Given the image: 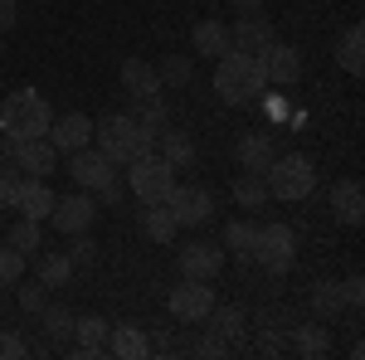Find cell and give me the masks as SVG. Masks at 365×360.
Wrapping results in <instances>:
<instances>
[{"mask_svg":"<svg viewBox=\"0 0 365 360\" xmlns=\"http://www.w3.org/2000/svg\"><path fill=\"white\" fill-rule=\"evenodd\" d=\"M234 10H244V15H253V10H263V0H229Z\"/></svg>","mask_w":365,"mask_h":360,"instance_id":"44","label":"cell"},{"mask_svg":"<svg viewBox=\"0 0 365 360\" xmlns=\"http://www.w3.org/2000/svg\"><path fill=\"white\" fill-rule=\"evenodd\" d=\"M58 166V146L49 137H34V141H15V170H29L34 180H44L49 170Z\"/></svg>","mask_w":365,"mask_h":360,"instance_id":"15","label":"cell"},{"mask_svg":"<svg viewBox=\"0 0 365 360\" xmlns=\"http://www.w3.org/2000/svg\"><path fill=\"white\" fill-rule=\"evenodd\" d=\"M175 229H180V224H175V215L166 210V200H161V205H141V234H146L151 244H170Z\"/></svg>","mask_w":365,"mask_h":360,"instance_id":"24","label":"cell"},{"mask_svg":"<svg viewBox=\"0 0 365 360\" xmlns=\"http://www.w3.org/2000/svg\"><path fill=\"white\" fill-rule=\"evenodd\" d=\"M34 273H39V282H44L49 292H58V287H68V277H73V258H68V253H44Z\"/></svg>","mask_w":365,"mask_h":360,"instance_id":"27","label":"cell"},{"mask_svg":"<svg viewBox=\"0 0 365 360\" xmlns=\"http://www.w3.org/2000/svg\"><path fill=\"white\" fill-rule=\"evenodd\" d=\"M273 156H278L273 132H249V137H239V146H234V161H239V170H253V175H263Z\"/></svg>","mask_w":365,"mask_h":360,"instance_id":"18","label":"cell"},{"mask_svg":"<svg viewBox=\"0 0 365 360\" xmlns=\"http://www.w3.org/2000/svg\"><path fill=\"white\" fill-rule=\"evenodd\" d=\"M166 210L175 215L180 229H195V224H205L210 215H215V195L205 190V185H170Z\"/></svg>","mask_w":365,"mask_h":360,"instance_id":"7","label":"cell"},{"mask_svg":"<svg viewBox=\"0 0 365 360\" xmlns=\"http://www.w3.org/2000/svg\"><path fill=\"white\" fill-rule=\"evenodd\" d=\"M205 322H210V336H220V341H229V346L244 336V312H239V307H220L215 302Z\"/></svg>","mask_w":365,"mask_h":360,"instance_id":"26","label":"cell"},{"mask_svg":"<svg viewBox=\"0 0 365 360\" xmlns=\"http://www.w3.org/2000/svg\"><path fill=\"white\" fill-rule=\"evenodd\" d=\"M0 54H5V44H0Z\"/></svg>","mask_w":365,"mask_h":360,"instance_id":"46","label":"cell"},{"mask_svg":"<svg viewBox=\"0 0 365 360\" xmlns=\"http://www.w3.org/2000/svg\"><path fill=\"white\" fill-rule=\"evenodd\" d=\"M93 146H98L113 166H127V161H137L146 151H156V137H151L146 127H137L132 112H113V117L93 122Z\"/></svg>","mask_w":365,"mask_h":360,"instance_id":"1","label":"cell"},{"mask_svg":"<svg viewBox=\"0 0 365 360\" xmlns=\"http://www.w3.org/2000/svg\"><path fill=\"white\" fill-rule=\"evenodd\" d=\"M190 44H195V54H205V58H225L229 49H234L225 20H200L195 34H190Z\"/></svg>","mask_w":365,"mask_h":360,"instance_id":"23","label":"cell"},{"mask_svg":"<svg viewBox=\"0 0 365 360\" xmlns=\"http://www.w3.org/2000/svg\"><path fill=\"white\" fill-rule=\"evenodd\" d=\"M93 220H98V200L93 195H63V200H54V210H49V224H54L58 234H88L93 229Z\"/></svg>","mask_w":365,"mask_h":360,"instance_id":"10","label":"cell"},{"mask_svg":"<svg viewBox=\"0 0 365 360\" xmlns=\"http://www.w3.org/2000/svg\"><path fill=\"white\" fill-rule=\"evenodd\" d=\"M151 351V336H146V326L141 322H117L113 331H108V356L117 360H137Z\"/></svg>","mask_w":365,"mask_h":360,"instance_id":"20","label":"cell"},{"mask_svg":"<svg viewBox=\"0 0 365 360\" xmlns=\"http://www.w3.org/2000/svg\"><path fill=\"white\" fill-rule=\"evenodd\" d=\"M234 200H239V210H263V205H268V185H263V175L244 170V175L234 180Z\"/></svg>","mask_w":365,"mask_h":360,"instance_id":"30","label":"cell"},{"mask_svg":"<svg viewBox=\"0 0 365 360\" xmlns=\"http://www.w3.org/2000/svg\"><path fill=\"white\" fill-rule=\"evenodd\" d=\"M336 58H341V68H346V73H365V29L361 25H351L346 34H341Z\"/></svg>","mask_w":365,"mask_h":360,"instance_id":"28","label":"cell"},{"mask_svg":"<svg viewBox=\"0 0 365 360\" xmlns=\"http://www.w3.org/2000/svg\"><path fill=\"white\" fill-rule=\"evenodd\" d=\"M225 244L220 239H190V244H180V277H220L225 268Z\"/></svg>","mask_w":365,"mask_h":360,"instance_id":"9","label":"cell"},{"mask_svg":"<svg viewBox=\"0 0 365 360\" xmlns=\"http://www.w3.org/2000/svg\"><path fill=\"white\" fill-rule=\"evenodd\" d=\"M54 200H58V195L49 190L44 180H34V175L10 185V205H15L25 220H39V224H44V220H49V210H54Z\"/></svg>","mask_w":365,"mask_h":360,"instance_id":"12","label":"cell"},{"mask_svg":"<svg viewBox=\"0 0 365 360\" xmlns=\"http://www.w3.org/2000/svg\"><path fill=\"white\" fill-rule=\"evenodd\" d=\"M49 122H54V112H49V103H44L34 88H20V93H10V98L0 103V137H10V141L44 137Z\"/></svg>","mask_w":365,"mask_h":360,"instance_id":"3","label":"cell"},{"mask_svg":"<svg viewBox=\"0 0 365 360\" xmlns=\"http://www.w3.org/2000/svg\"><path fill=\"white\" fill-rule=\"evenodd\" d=\"M44 307H49V287H44V282H29V287H20V312L39 317Z\"/></svg>","mask_w":365,"mask_h":360,"instance_id":"37","label":"cell"},{"mask_svg":"<svg viewBox=\"0 0 365 360\" xmlns=\"http://www.w3.org/2000/svg\"><path fill=\"white\" fill-rule=\"evenodd\" d=\"M341 292H346V307H361L365 302V282H361V277H346Z\"/></svg>","mask_w":365,"mask_h":360,"instance_id":"42","label":"cell"},{"mask_svg":"<svg viewBox=\"0 0 365 360\" xmlns=\"http://www.w3.org/2000/svg\"><path fill=\"white\" fill-rule=\"evenodd\" d=\"M156 73H161V88H185L190 78H195V63L185 54H166L161 63H156Z\"/></svg>","mask_w":365,"mask_h":360,"instance_id":"32","label":"cell"},{"mask_svg":"<svg viewBox=\"0 0 365 360\" xmlns=\"http://www.w3.org/2000/svg\"><path fill=\"white\" fill-rule=\"evenodd\" d=\"M108 322L103 317H73V336H78V346H73V356L78 360H93V356H103L108 351Z\"/></svg>","mask_w":365,"mask_h":360,"instance_id":"21","label":"cell"},{"mask_svg":"<svg viewBox=\"0 0 365 360\" xmlns=\"http://www.w3.org/2000/svg\"><path fill=\"white\" fill-rule=\"evenodd\" d=\"M20 277H25V253L0 244V287H15Z\"/></svg>","mask_w":365,"mask_h":360,"instance_id":"35","label":"cell"},{"mask_svg":"<svg viewBox=\"0 0 365 360\" xmlns=\"http://www.w3.org/2000/svg\"><path fill=\"white\" fill-rule=\"evenodd\" d=\"M132 117H137V127H146L151 137L166 127V103H161V93L156 98H132Z\"/></svg>","mask_w":365,"mask_h":360,"instance_id":"31","label":"cell"},{"mask_svg":"<svg viewBox=\"0 0 365 360\" xmlns=\"http://www.w3.org/2000/svg\"><path fill=\"white\" fill-rule=\"evenodd\" d=\"M68 258H73V268H78V263H93V258H98V244H93L88 234H73V249H68Z\"/></svg>","mask_w":365,"mask_h":360,"instance_id":"38","label":"cell"},{"mask_svg":"<svg viewBox=\"0 0 365 360\" xmlns=\"http://www.w3.org/2000/svg\"><path fill=\"white\" fill-rule=\"evenodd\" d=\"M20 356H29V346L15 331H0V360H20Z\"/></svg>","mask_w":365,"mask_h":360,"instance_id":"39","label":"cell"},{"mask_svg":"<svg viewBox=\"0 0 365 360\" xmlns=\"http://www.w3.org/2000/svg\"><path fill=\"white\" fill-rule=\"evenodd\" d=\"M15 25H20V5L15 0H0V34H10Z\"/></svg>","mask_w":365,"mask_h":360,"instance_id":"41","label":"cell"},{"mask_svg":"<svg viewBox=\"0 0 365 360\" xmlns=\"http://www.w3.org/2000/svg\"><path fill=\"white\" fill-rule=\"evenodd\" d=\"M268 112H273V117L282 122V117H287V103H282V98H268Z\"/></svg>","mask_w":365,"mask_h":360,"instance_id":"45","label":"cell"},{"mask_svg":"<svg viewBox=\"0 0 365 360\" xmlns=\"http://www.w3.org/2000/svg\"><path fill=\"white\" fill-rule=\"evenodd\" d=\"M10 185H15V166L5 161V166H0V210L10 205Z\"/></svg>","mask_w":365,"mask_h":360,"instance_id":"43","label":"cell"},{"mask_svg":"<svg viewBox=\"0 0 365 360\" xmlns=\"http://www.w3.org/2000/svg\"><path fill=\"white\" fill-rule=\"evenodd\" d=\"M263 185H268V200H282V205H297L317 190V166L307 156H273L268 170H263Z\"/></svg>","mask_w":365,"mask_h":360,"instance_id":"4","label":"cell"},{"mask_svg":"<svg viewBox=\"0 0 365 360\" xmlns=\"http://www.w3.org/2000/svg\"><path fill=\"white\" fill-rule=\"evenodd\" d=\"M170 185H175V170L161 161V156H137V161H127V190L137 195L141 205H161L170 195Z\"/></svg>","mask_w":365,"mask_h":360,"instance_id":"5","label":"cell"},{"mask_svg":"<svg viewBox=\"0 0 365 360\" xmlns=\"http://www.w3.org/2000/svg\"><path fill=\"white\" fill-rule=\"evenodd\" d=\"M312 312L322 317V322H331L346 312V292H341V282H317L312 287Z\"/></svg>","mask_w":365,"mask_h":360,"instance_id":"29","label":"cell"},{"mask_svg":"<svg viewBox=\"0 0 365 360\" xmlns=\"http://www.w3.org/2000/svg\"><path fill=\"white\" fill-rule=\"evenodd\" d=\"M68 175H73L83 190H98V185H103L108 175H117V170L98 146H78V151H68Z\"/></svg>","mask_w":365,"mask_h":360,"instance_id":"14","label":"cell"},{"mask_svg":"<svg viewBox=\"0 0 365 360\" xmlns=\"http://www.w3.org/2000/svg\"><path fill=\"white\" fill-rule=\"evenodd\" d=\"M44 137L58 146V156H68V151H78V146H93V117H88V112H63L58 122H49Z\"/></svg>","mask_w":365,"mask_h":360,"instance_id":"13","label":"cell"},{"mask_svg":"<svg viewBox=\"0 0 365 360\" xmlns=\"http://www.w3.org/2000/svg\"><path fill=\"white\" fill-rule=\"evenodd\" d=\"M263 68H258V58L253 54H239V49H229L225 58H215V93L225 98L229 108H244L253 98H263Z\"/></svg>","mask_w":365,"mask_h":360,"instance_id":"2","label":"cell"},{"mask_svg":"<svg viewBox=\"0 0 365 360\" xmlns=\"http://www.w3.org/2000/svg\"><path fill=\"white\" fill-rule=\"evenodd\" d=\"M117 78L127 88V98H156V93H166L161 88V73H156V63H146V58H122V68H117Z\"/></svg>","mask_w":365,"mask_h":360,"instance_id":"17","label":"cell"},{"mask_svg":"<svg viewBox=\"0 0 365 360\" xmlns=\"http://www.w3.org/2000/svg\"><path fill=\"white\" fill-rule=\"evenodd\" d=\"M170 317L175 322H205L210 317V307H215V287L205 282V277H185L180 287H170Z\"/></svg>","mask_w":365,"mask_h":360,"instance_id":"8","label":"cell"},{"mask_svg":"<svg viewBox=\"0 0 365 360\" xmlns=\"http://www.w3.org/2000/svg\"><path fill=\"white\" fill-rule=\"evenodd\" d=\"M273 39H278V34H273V25H268V15H258V10H253V15H244L239 25L229 29V44H234L239 54H263Z\"/></svg>","mask_w":365,"mask_h":360,"instance_id":"16","label":"cell"},{"mask_svg":"<svg viewBox=\"0 0 365 360\" xmlns=\"http://www.w3.org/2000/svg\"><path fill=\"white\" fill-rule=\"evenodd\" d=\"M253 239H258V224L253 220H229L225 234H220L225 253H234V258H253Z\"/></svg>","mask_w":365,"mask_h":360,"instance_id":"25","label":"cell"},{"mask_svg":"<svg viewBox=\"0 0 365 360\" xmlns=\"http://www.w3.org/2000/svg\"><path fill=\"white\" fill-rule=\"evenodd\" d=\"M98 195H103V205H117V200L127 195V180H122V175H108V180L98 185Z\"/></svg>","mask_w":365,"mask_h":360,"instance_id":"40","label":"cell"},{"mask_svg":"<svg viewBox=\"0 0 365 360\" xmlns=\"http://www.w3.org/2000/svg\"><path fill=\"white\" fill-rule=\"evenodd\" d=\"M39 317H44V331L54 336V341H63V336H73V312H68V307H44V312H39Z\"/></svg>","mask_w":365,"mask_h":360,"instance_id":"36","label":"cell"},{"mask_svg":"<svg viewBox=\"0 0 365 360\" xmlns=\"http://www.w3.org/2000/svg\"><path fill=\"white\" fill-rule=\"evenodd\" d=\"M253 58H258V68H263L268 83H297V78H302V54H297L292 44H278V39H273L263 54H253Z\"/></svg>","mask_w":365,"mask_h":360,"instance_id":"11","label":"cell"},{"mask_svg":"<svg viewBox=\"0 0 365 360\" xmlns=\"http://www.w3.org/2000/svg\"><path fill=\"white\" fill-rule=\"evenodd\" d=\"M5 244H10V249H20V253L39 249V220H25V215H20V220L10 224V234H5Z\"/></svg>","mask_w":365,"mask_h":360,"instance_id":"34","label":"cell"},{"mask_svg":"<svg viewBox=\"0 0 365 360\" xmlns=\"http://www.w3.org/2000/svg\"><path fill=\"white\" fill-rule=\"evenodd\" d=\"M331 210H336L341 224H361L365 220V190L356 175H346V180H336V190H331Z\"/></svg>","mask_w":365,"mask_h":360,"instance_id":"22","label":"cell"},{"mask_svg":"<svg viewBox=\"0 0 365 360\" xmlns=\"http://www.w3.org/2000/svg\"><path fill=\"white\" fill-rule=\"evenodd\" d=\"M292 346H297V356L317 360V356H327V351H331V336L322 331V326H297V331H292Z\"/></svg>","mask_w":365,"mask_h":360,"instance_id":"33","label":"cell"},{"mask_svg":"<svg viewBox=\"0 0 365 360\" xmlns=\"http://www.w3.org/2000/svg\"><path fill=\"white\" fill-rule=\"evenodd\" d=\"M156 146H161V161H166L170 170H190L195 166V137L190 132H180V127H161L156 132Z\"/></svg>","mask_w":365,"mask_h":360,"instance_id":"19","label":"cell"},{"mask_svg":"<svg viewBox=\"0 0 365 360\" xmlns=\"http://www.w3.org/2000/svg\"><path fill=\"white\" fill-rule=\"evenodd\" d=\"M253 258L258 268H268L273 277H282L297 258V234L287 224H258V239H253Z\"/></svg>","mask_w":365,"mask_h":360,"instance_id":"6","label":"cell"}]
</instances>
